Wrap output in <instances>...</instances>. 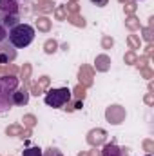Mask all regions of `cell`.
<instances>
[{"mask_svg":"<svg viewBox=\"0 0 154 156\" xmlns=\"http://www.w3.org/2000/svg\"><path fill=\"white\" fill-rule=\"evenodd\" d=\"M22 122H24V127H26V129H33V127L37 125V118L33 116V115H26Z\"/></svg>","mask_w":154,"mask_h":156,"instance_id":"24","label":"cell"},{"mask_svg":"<svg viewBox=\"0 0 154 156\" xmlns=\"http://www.w3.org/2000/svg\"><path fill=\"white\" fill-rule=\"evenodd\" d=\"M16 73H18V67H16V66H11V64L2 66V64H0V75H2V76H4V75H15V76H16Z\"/></svg>","mask_w":154,"mask_h":156,"instance_id":"21","label":"cell"},{"mask_svg":"<svg viewBox=\"0 0 154 156\" xmlns=\"http://www.w3.org/2000/svg\"><path fill=\"white\" fill-rule=\"evenodd\" d=\"M20 75H22V80H24V87H27L29 85V78H31V64H24Z\"/></svg>","mask_w":154,"mask_h":156,"instance_id":"20","label":"cell"},{"mask_svg":"<svg viewBox=\"0 0 154 156\" xmlns=\"http://www.w3.org/2000/svg\"><path fill=\"white\" fill-rule=\"evenodd\" d=\"M42 156H64V154H62L58 149H54V147H49V149H47V151H45Z\"/></svg>","mask_w":154,"mask_h":156,"instance_id":"33","label":"cell"},{"mask_svg":"<svg viewBox=\"0 0 154 156\" xmlns=\"http://www.w3.org/2000/svg\"><path fill=\"white\" fill-rule=\"evenodd\" d=\"M142 76L147 78V80H151V78L154 76V71L152 69H149V67H143V69H142Z\"/></svg>","mask_w":154,"mask_h":156,"instance_id":"34","label":"cell"},{"mask_svg":"<svg viewBox=\"0 0 154 156\" xmlns=\"http://www.w3.org/2000/svg\"><path fill=\"white\" fill-rule=\"evenodd\" d=\"M123 60H125V64H131V66H134V64L138 62V55H136L134 51H129V53H125Z\"/></svg>","mask_w":154,"mask_h":156,"instance_id":"25","label":"cell"},{"mask_svg":"<svg viewBox=\"0 0 154 156\" xmlns=\"http://www.w3.org/2000/svg\"><path fill=\"white\" fill-rule=\"evenodd\" d=\"M40 4H47V2H51V0H38Z\"/></svg>","mask_w":154,"mask_h":156,"instance_id":"39","label":"cell"},{"mask_svg":"<svg viewBox=\"0 0 154 156\" xmlns=\"http://www.w3.org/2000/svg\"><path fill=\"white\" fill-rule=\"evenodd\" d=\"M9 44L13 47H27L35 40V27L29 24H16L9 29Z\"/></svg>","mask_w":154,"mask_h":156,"instance_id":"2","label":"cell"},{"mask_svg":"<svg viewBox=\"0 0 154 156\" xmlns=\"http://www.w3.org/2000/svg\"><path fill=\"white\" fill-rule=\"evenodd\" d=\"M54 18L56 20H65L67 18V9H65V4L64 5H58L54 9Z\"/></svg>","mask_w":154,"mask_h":156,"instance_id":"23","label":"cell"},{"mask_svg":"<svg viewBox=\"0 0 154 156\" xmlns=\"http://www.w3.org/2000/svg\"><path fill=\"white\" fill-rule=\"evenodd\" d=\"M18 89V78L15 75L0 76V115L13 107V93Z\"/></svg>","mask_w":154,"mask_h":156,"instance_id":"1","label":"cell"},{"mask_svg":"<svg viewBox=\"0 0 154 156\" xmlns=\"http://www.w3.org/2000/svg\"><path fill=\"white\" fill-rule=\"evenodd\" d=\"M125 26H127V29H131V31H136V29L142 27V26H140V20H138L134 15H129V16L125 18Z\"/></svg>","mask_w":154,"mask_h":156,"instance_id":"16","label":"cell"},{"mask_svg":"<svg viewBox=\"0 0 154 156\" xmlns=\"http://www.w3.org/2000/svg\"><path fill=\"white\" fill-rule=\"evenodd\" d=\"M29 102V89L22 87L13 93V105H27Z\"/></svg>","mask_w":154,"mask_h":156,"instance_id":"8","label":"cell"},{"mask_svg":"<svg viewBox=\"0 0 154 156\" xmlns=\"http://www.w3.org/2000/svg\"><path fill=\"white\" fill-rule=\"evenodd\" d=\"M94 69L100 73H105L111 69V56L109 55H98L94 58Z\"/></svg>","mask_w":154,"mask_h":156,"instance_id":"9","label":"cell"},{"mask_svg":"<svg viewBox=\"0 0 154 156\" xmlns=\"http://www.w3.org/2000/svg\"><path fill=\"white\" fill-rule=\"evenodd\" d=\"M71 94H75L76 100H83L85 94H87V87H83L82 83H78L76 87H75V91H71Z\"/></svg>","mask_w":154,"mask_h":156,"instance_id":"22","label":"cell"},{"mask_svg":"<svg viewBox=\"0 0 154 156\" xmlns=\"http://www.w3.org/2000/svg\"><path fill=\"white\" fill-rule=\"evenodd\" d=\"M49 82H51V80H49V76H42V78H38V83H40V87H42V89H45V87L49 85Z\"/></svg>","mask_w":154,"mask_h":156,"instance_id":"35","label":"cell"},{"mask_svg":"<svg viewBox=\"0 0 154 156\" xmlns=\"http://www.w3.org/2000/svg\"><path fill=\"white\" fill-rule=\"evenodd\" d=\"M145 104H147V105H152L154 104V94L152 93H147V94H145Z\"/></svg>","mask_w":154,"mask_h":156,"instance_id":"36","label":"cell"},{"mask_svg":"<svg viewBox=\"0 0 154 156\" xmlns=\"http://www.w3.org/2000/svg\"><path fill=\"white\" fill-rule=\"evenodd\" d=\"M37 11H40V13H49V11H53V2L38 4V5H37Z\"/></svg>","mask_w":154,"mask_h":156,"instance_id":"29","label":"cell"},{"mask_svg":"<svg viewBox=\"0 0 154 156\" xmlns=\"http://www.w3.org/2000/svg\"><path fill=\"white\" fill-rule=\"evenodd\" d=\"M94 5H98V7H103V5H107L109 4V0H91Z\"/></svg>","mask_w":154,"mask_h":156,"instance_id":"37","label":"cell"},{"mask_svg":"<svg viewBox=\"0 0 154 156\" xmlns=\"http://www.w3.org/2000/svg\"><path fill=\"white\" fill-rule=\"evenodd\" d=\"M100 154L102 156H127L125 154V149H120L116 144H105Z\"/></svg>","mask_w":154,"mask_h":156,"instance_id":"12","label":"cell"},{"mask_svg":"<svg viewBox=\"0 0 154 156\" xmlns=\"http://www.w3.org/2000/svg\"><path fill=\"white\" fill-rule=\"evenodd\" d=\"M29 93H33L35 96H38V94H42V93H44V89L40 87L38 82H31V83H29Z\"/></svg>","mask_w":154,"mask_h":156,"instance_id":"26","label":"cell"},{"mask_svg":"<svg viewBox=\"0 0 154 156\" xmlns=\"http://www.w3.org/2000/svg\"><path fill=\"white\" fill-rule=\"evenodd\" d=\"M22 133H24V127L18 125V123H13V125H9L5 129V134L7 136H22Z\"/></svg>","mask_w":154,"mask_h":156,"instance_id":"18","label":"cell"},{"mask_svg":"<svg viewBox=\"0 0 154 156\" xmlns=\"http://www.w3.org/2000/svg\"><path fill=\"white\" fill-rule=\"evenodd\" d=\"M9 37V29H5L4 26H0V44H5Z\"/></svg>","mask_w":154,"mask_h":156,"instance_id":"31","label":"cell"},{"mask_svg":"<svg viewBox=\"0 0 154 156\" xmlns=\"http://www.w3.org/2000/svg\"><path fill=\"white\" fill-rule=\"evenodd\" d=\"M120 2H127V0H120Z\"/></svg>","mask_w":154,"mask_h":156,"instance_id":"42","label":"cell"},{"mask_svg":"<svg viewBox=\"0 0 154 156\" xmlns=\"http://www.w3.org/2000/svg\"><path fill=\"white\" fill-rule=\"evenodd\" d=\"M123 11H125L127 16H129V15H134V11H136V4H134V2H125Z\"/></svg>","mask_w":154,"mask_h":156,"instance_id":"28","label":"cell"},{"mask_svg":"<svg viewBox=\"0 0 154 156\" xmlns=\"http://www.w3.org/2000/svg\"><path fill=\"white\" fill-rule=\"evenodd\" d=\"M78 78H80V83H82L83 87H91V85H93V78H94L93 67L82 66V67H80V73H78Z\"/></svg>","mask_w":154,"mask_h":156,"instance_id":"7","label":"cell"},{"mask_svg":"<svg viewBox=\"0 0 154 156\" xmlns=\"http://www.w3.org/2000/svg\"><path fill=\"white\" fill-rule=\"evenodd\" d=\"M71 4H76V0H71Z\"/></svg>","mask_w":154,"mask_h":156,"instance_id":"41","label":"cell"},{"mask_svg":"<svg viewBox=\"0 0 154 156\" xmlns=\"http://www.w3.org/2000/svg\"><path fill=\"white\" fill-rule=\"evenodd\" d=\"M16 58V49L11 44H0V64L7 66Z\"/></svg>","mask_w":154,"mask_h":156,"instance_id":"6","label":"cell"},{"mask_svg":"<svg viewBox=\"0 0 154 156\" xmlns=\"http://www.w3.org/2000/svg\"><path fill=\"white\" fill-rule=\"evenodd\" d=\"M37 29L42 31V33H49L51 31V20L47 16H38L37 20Z\"/></svg>","mask_w":154,"mask_h":156,"instance_id":"13","label":"cell"},{"mask_svg":"<svg viewBox=\"0 0 154 156\" xmlns=\"http://www.w3.org/2000/svg\"><path fill=\"white\" fill-rule=\"evenodd\" d=\"M143 149L151 154V153L154 151V142H152V140H143Z\"/></svg>","mask_w":154,"mask_h":156,"instance_id":"32","label":"cell"},{"mask_svg":"<svg viewBox=\"0 0 154 156\" xmlns=\"http://www.w3.org/2000/svg\"><path fill=\"white\" fill-rule=\"evenodd\" d=\"M87 156H102V154H100V151H96V149H94V151H91Z\"/></svg>","mask_w":154,"mask_h":156,"instance_id":"38","label":"cell"},{"mask_svg":"<svg viewBox=\"0 0 154 156\" xmlns=\"http://www.w3.org/2000/svg\"><path fill=\"white\" fill-rule=\"evenodd\" d=\"M69 24H73V26H76V27H85V18L83 16H80V15H67V18H65Z\"/></svg>","mask_w":154,"mask_h":156,"instance_id":"15","label":"cell"},{"mask_svg":"<svg viewBox=\"0 0 154 156\" xmlns=\"http://www.w3.org/2000/svg\"><path fill=\"white\" fill-rule=\"evenodd\" d=\"M127 44H129V49L131 51H136L142 47V40H140V35H129L127 37Z\"/></svg>","mask_w":154,"mask_h":156,"instance_id":"14","label":"cell"},{"mask_svg":"<svg viewBox=\"0 0 154 156\" xmlns=\"http://www.w3.org/2000/svg\"><path fill=\"white\" fill-rule=\"evenodd\" d=\"M56 49H58V42L54 38H49L45 40V44H44V51L47 53V55H53V53H56Z\"/></svg>","mask_w":154,"mask_h":156,"instance_id":"19","label":"cell"},{"mask_svg":"<svg viewBox=\"0 0 154 156\" xmlns=\"http://www.w3.org/2000/svg\"><path fill=\"white\" fill-rule=\"evenodd\" d=\"M145 156H152V154H145Z\"/></svg>","mask_w":154,"mask_h":156,"instance_id":"43","label":"cell"},{"mask_svg":"<svg viewBox=\"0 0 154 156\" xmlns=\"http://www.w3.org/2000/svg\"><path fill=\"white\" fill-rule=\"evenodd\" d=\"M20 5L16 0H0V13H7V15H18Z\"/></svg>","mask_w":154,"mask_h":156,"instance_id":"10","label":"cell"},{"mask_svg":"<svg viewBox=\"0 0 154 156\" xmlns=\"http://www.w3.org/2000/svg\"><path fill=\"white\" fill-rule=\"evenodd\" d=\"M113 45H114V40L111 38V37H103L102 38V47L103 49H111Z\"/></svg>","mask_w":154,"mask_h":156,"instance_id":"30","label":"cell"},{"mask_svg":"<svg viewBox=\"0 0 154 156\" xmlns=\"http://www.w3.org/2000/svg\"><path fill=\"white\" fill-rule=\"evenodd\" d=\"M105 140H107V133L103 129H100V127L91 129L87 133V144L93 145V147H100L102 144H105Z\"/></svg>","mask_w":154,"mask_h":156,"instance_id":"5","label":"cell"},{"mask_svg":"<svg viewBox=\"0 0 154 156\" xmlns=\"http://www.w3.org/2000/svg\"><path fill=\"white\" fill-rule=\"evenodd\" d=\"M152 24H154V18H149V26L147 27H140L142 29V33H143V38L147 40L149 44H152Z\"/></svg>","mask_w":154,"mask_h":156,"instance_id":"17","label":"cell"},{"mask_svg":"<svg viewBox=\"0 0 154 156\" xmlns=\"http://www.w3.org/2000/svg\"><path fill=\"white\" fill-rule=\"evenodd\" d=\"M105 118L109 123L113 125H120L123 120H125V109L121 105H111L105 109Z\"/></svg>","mask_w":154,"mask_h":156,"instance_id":"4","label":"cell"},{"mask_svg":"<svg viewBox=\"0 0 154 156\" xmlns=\"http://www.w3.org/2000/svg\"><path fill=\"white\" fill-rule=\"evenodd\" d=\"M18 22V15H7V13H0V26H4L5 29H13Z\"/></svg>","mask_w":154,"mask_h":156,"instance_id":"11","label":"cell"},{"mask_svg":"<svg viewBox=\"0 0 154 156\" xmlns=\"http://www.w3.org/2000/svg\"><path fill=\"white\" fill-rule=\"evenodd\" d=\"M78 156H87V153H80Z\"/></svg>","mask_w":154,"mask_h":156,"instance_id":"40","label":"cell"},{"mask_svg":"<svg viewBox=\"0 0 154 156\" xmlns=\"http://www.w3.org/2000/svg\"><path fill=\"white\" fill-rule=\"evenodd\" d=\"M71 91L67 87H60V89H49L45 93V104L53 109H60L64 107L69 100H71Z\"/></svg>","mask_w":154,"mask_h":156,"instance_id":"3","label":"cell"},{"mask_svg":"<svg viewBox=\"0 0 154 156\" xmlns=\"http://www.w3.org/2000/svg\"><path fill=\"white\" fill-rule=\"evenodd\" d=\"M24 156H42V149L40 147H27V149H24Z\"/></svg>","mask_w":154,"mask_h":156,"instance_id":"27","label":"cell"}]
</instances>
